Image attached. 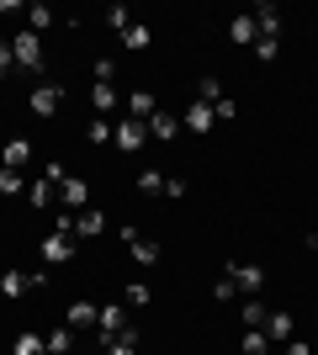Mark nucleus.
I'll return each instance as SVG.
<instances>
[{
  "label": "nucleus",
  "mask_w": 318,
  "mask_h": 355,
  "mask_svg": "<svg viewBox=\"0 0 318 355\" xmlns=\"http://www.w3.org/2000/svg\"><path fill=\"white\" fill-rule=\"evenodd\" d=\"M69 254H75V212H59L53 228H48V239H43V260L48 266H64Z\"/></svg>",
  "instance_id": "nucleus-1"
},
{
  "label": "nucleus",
  "mask_w": 318,
  "mask_h": 355,
  "mask_svg": "<svg viewBox=\"0 0 318 355\" xmlns=\"http://www.w3.org/2000/svg\"><path fill=\"white\" fill-rule=\"evenodd\" d=\"M11 53H16V69H21V74H32V80H37V74H43V37H37V32H32V27H21V32H16V37H11Z\"/></svg>",
  "instance_id": "nucleus-2"
},
{
  "label": "nucleus",
  "mask_w": 318,
  "mask_h": 355,
  "mask_svg": "<svg viewBox=\"0 0 318 355\" xmlns=\"http://www.w3.org/2000/svg\"><path fill=\"white\" fill-rule=\"evenodd\" d=\"M127 329V302H106L101 318H96V350H112Z\"/></svg>",
  "instance_id": "nucleus-3"
},
{
  "label": "nucleus",
  "mask_w": 318,
  "mask_h": 355,
  "mask_svg": "<svg viewBox=\"0 0 318 355\" xmlns=\"http://www.w3.org/2000/svg\"><path fill=\"white\" fill-rule=\"evenodd\" d=\"M223 276H228L233 286H239L244 297H260V286H265V270H260V266H249V260H228V266H223Z\"/></svg>",
  "instance_id": "nucleus-4"
},
{
  "label": "nucleus",
  "mask_w": 318,
  "mask_h": 355,
  "mask_svg": "<svg viewBox=\"0 0 318 355\" xmlns=\"http://www.w3.org/2000/svg\"><path fill=\"white\" fill-rule=\"evenodd\" d=\"M112 138H117L122 154H138V148L149 144V128H143V122H133V117H117V122H112Z\"/></svg>",
  "instance_id": "nucleus-5"
},
{
  "label": "nucleus",
  "mask_w": 318,
  "mask_h": 355,
  "mask_svg": "<svg viewBox=\"0 0 318 355\" xmlns=\"http://www.w3.org/2000/svg\"><path fill=\"white\" fill-rule=\"evenodd\" d=\"M117 239L127 244V254H133L138 266H159V244H154V239H143L138 228H117Z\"/></svg>",
  "instance_id": "nucleus-6"
},
{
  "label": "nucleus",
  "mask_w": 318,
  "mask_h": 355,
  "mask_svg": "<svg viewBox=\"0 0 318 355\" xmlns=\"http://www.w3.org/2000/svg\"><path fill=\"white\" fill-rule=\"evenodd\" d=\"M27 101H32V112H37V117H53V112H59V101H64V90L53 85V80H37Z\"/></svg>",
  "instance_id": "nucleus-7"
},
{
  "label": "nucleus",
  "mask_w": 318,
  "mask_h": 355,
  "mask_svg": "<svg viewBox=\"0 0 318 355\" xmlns=\"http://www.w3.org/2000/svg\"><path fill=\"white\" fill-rule=\"evenodd\" d=\"M143 128H149L154 144H175V138H181V117H175V112H165V106H159V112H154Z\"/></svg>",
  "instance_id": "nucleus-8"
},
{
  "label": "nucleus",
  "mask_w": 318,
  "mask_h": 355,
  "mask_svg": "<svg viewBox=\"0 0 318 355\" xmlns=\"http://www.w3.org/2000/svg\"><path fill=\"white\" fill-rule=\"evenodd\" d=\"M59 202H64V212H85V207H91V186H85L80 175H69L59 186Z\"/></svg>",
  "instance_id": "nucleus-9"
},
{
  "label": "nucleus",
  "mask_w": 318,
  "mask_h": 355,
  "mask_svg": "<svg viewBox=\"0 0 318 355\" xmlns=\"http://www.w3.org/2000/svg\"><path fill=\"white\" fill-rule=\"evenodd\" d=\"M181 128H191V133L207 138L212 128H218V112H212L207 101H191V106H186V117H181Z\"/></svg>",
  "instance_id": "nucleus-10"
},
{
  "label": "nucleus",
  "mask_w": 318,
  "mask_h": 355,
  "mask_svg": "<svg viewBox=\"0 0 318 355\" xmlns=\"http://www.w3.org/2000/svg\"><path fill=\"white\" fill-rule=\"evenodd\" d=\"M96 318H101V308L85 302V297H75V302L64 308V324H69V329H96Z\"/></svg>",
  "instance_id": "nucleus-11"
},
{
  "label": "nucleus",
  "mask_w": 318,
  "mask_h": 355,
  "mask_svg": "<svg viewBox=\"0 0 318 355\" xmlns=\"http://www.w3.org/2000/svg\"><path fill=\"white\" fill-rule=\"evenodd\" d=\"M101 234H106V212L101 207L75 212V239H101Z\"/></svg>",
  "instance_id": "nucleus-12"
},
{
  "label": "nucleus",
  "mask_w": 318,
  "mask_h": 355,
  "mask_svg": "<svg viewBox=\"0 0 318 355\" xmlns=\"http://www.w3.org/2000/svg\"><path fill=\"white\" fill-rule=\"evenodd\" d=\"M249 16H255L260 37H281V11H276L271 0H260V6H255V11H249Z\"/></svg>",
  "instance_id": "nucleus-13"
},
{
  "label": "nucleus",
  "mask_w": 318,
  "mask_h": 355,
  "mask_svg": "<svg viewBox=\"0 0 318 355\" xmlns=\"http://www.w3.org/2000/svg\"><path fill=\"white\" fill-rule=\"evenodd\" d=\"M154 112H159V101H154V90H133V96H127V117H133V122H149Z\"/></svg>",
  "instance_id": "nucleus-14"
},
{
  "label": "nucleus",
  "mask_w": 318,
  "mask_h": 355,
  "mask_svg": "<svg viewBox=\"0 0 318 355\" xmlns=\"http://www.w3.org/2000/svg\"><path fill=\"white\" fill-rule=\"evenodd\" d=\"M228 37H233L239 48H255V37H260L255 16H233V21H228Z\"/></svg>",
  "instance_id": "nucleus-15"
},
{
  "label": "nucleus",
  "mask_w": 318,
  "mask_h": 355,
  "mask_svg": "<svg viewBox=\"0 0 318 355\" xmlns=\"http://www.w3.org/2000/svg\"><path fill=\"white\" fill-rule=\"evenodd\" d=\"M0 159H6V170H27V159H32V144H27V138H11V144L0 148Z\"/></svg>",
  "instance_id": "nucleus-16"
},
{
  "label": "nucleus",
  "mask_w": 318,
  "mask_h": 355,
  "mask_svg": "<svg viewBox=\"0 0 318 355\" xmlns=\"http://www.w3.org/2000/svg\"><path fill=\"white\" fill-rule=\"evenodd\" d=\"M91 112L112 122V112H117V90H112V85H91Z\"/></svg>",
  "instance_id": "nucleus-17"
},
{
  "label": "nucleus",
  "mask_w": 318,
  "mask_h": 355,
  "mask_svg": "<svg viewBox=\"0 0 318 355\" xmlns=\"http://www.w3.org/2000/svg\"><path fill=\"white\" fill-rule=\"evenodd\" d=\"M11 355H48V345H43L37 329H21V334L11 340Z\"/></svg>",
  "instance_id": "nucleus-18"
},
{
  "label": "nucleus",
  "mask_w": 318,
  "mask_h": 355,
  "mask_svg": "<svg viewBox=\"0 0 318 355\" xmlns=\"http://www.w3.org/2000/svg\"><path fill=\"white\" fill-rule=\"evenodd\" d=\"M53 196H59V191H53V180H32V186H27L32 212H48V207H53Z\"/></svg>",
  "instance_id": "nucleus-19"
},
{
  "label": "nucleus",
  "mask_w": 318,
  "mask_h": 355,
  "mask_svg": "<svg viewBox=\"0 0 318 355\" xmlns=\"http://www.w3.org/2000/svg\"><path fill=\"white\" fill-rule=\"evenodd\" d=\"M27 292H32L27 270H6V276H0V297H27Z\"/></svg>",
  "instance_id": "nucleus-20"
},
{
  "label": "nucleus",
  "mask_w": 318,
  "mask_h": 355,
  "mask_svg": "<svg viewBox=\"0 0 318 355\" xmlns=\"http://www.w3.org/2000/svg\"><path fill=\"white\" fill-rule=\"evenodd\" d=\"M53 21H59V16H53V6H43V0H37V6H27V27L37 32V37H43Z\"/></svg>",
  "instance_id": "nucleus-21"
},
{
  "label": "nucleus",
  "mask_w": 318,
  "mask_h": 355,
  "mask_svg": "<svg viewBox=\"0 0 318 355\" xmlns=\"http://www.w3.org/2000/svg\"><path fill=\"white\" fill-rule=\"evenodd\" d=\"M149 43H154V32L143 27V21H133V27L122 32V48H127V53H143V48H149Z\"/></svg>",
  "instance_id": "nucleus-22"
},
{
  "label": "nucleus",
  "mask_w": 318,
  "mask_h": 355,
  "mask_svg": "<svg viewBox=\"0 0 318 355\" xmlns=\"http://www.w3.org/2000/svg\"><path fill=\"white\" fill-rule=\"evenodd\" d=\"M43 345H48V355H69V350H75V329H69V324L53 329V334H43Z\"/></svg>",
  "instance_id": "nucleus-23"
},
{
  "label": "nucleus",
  "mask_w": 318,
  "mask_h": 355,
  "mask_svg": "<svg viewBox=\"0 0 318 355\" xmlns=\"http://www.w3.org/2000/svg\"><path fill=\"white\" fill-rule=\"evenodd\" d=\"M265 318H271V308L260 297H244V329H265Z\"/></svg>",
  "instance_id": "nucleus-24"
},
{
  "label": "nucleus",
  "mask_w": 318,
  "mask_h": 355,
  "mask_svg": "<svg viewBox=\"0 0 318 355\" xmlns=\"http://www.w3.org/2000/svg\"><path fill=\"white\" fill-rule=\"evenodd\" d=\"M292 313H271V318H265V340H292Z\"/></svg>",
  "instance_id": "nucleus-25"
},
{
  "label": "nucleus",
  "mask_w": 318,
  "mask_h": 355,
  "mask_svg": "<svg viewBox=\"0 0 318 355\" xmlns=\"http://www.w3.org/2000/svg\"><path fill=\"white\" fill-rule=\"evenodd\" d=\"M197 101H207V106H218V101H223V80H218V74H202Z\"/></svg>",
  "instance_id": "nucleus-26"
},
{
  "label": "nucleus",
  "mask_w": 318,
  "mask_h": 355,
  "mask_svg": "<svg viewBox=\"0 0 318 355\" xmlns=\"http://www.w3.org/2000/svg\"><path fill=\"white\" fill-rule=\"evenodd\" d=\"M165 180L170 175H159V170H143V175H138V191L143 196H165Z\"/></svg>",
  "instance_id": "nucleus-27"
},
{
  "label": "nucleus",
  "mask_w": 318,
  "mask_h": 355,
  "mask_svg": "<svg viewBox=\"0 0 318 355\" xmlns=\"http://www.w3.org/2000/svg\"><path fill=\"white\" fill-rule=\"evenodd\" d=\"M122 302H127V308H149V286H143V282H127V286H122Z\"/></svg>",
  "instance_id": "nucleus-28"
},
{
  "label": "nucleus",
  "mask_w": 318,
  "mask_h": 355,
  "mask_svg": "<svg viewBox=\"0 0 318 355\" xmlns=\"http://www.w3.org/2000/svg\"><path fill=\"white\" fill-rule=\"evenodd\" d=\"M21 191H27L21 170H0V196H21Z\"/></svg>",
  "instance_id": "nucleus-29"
},
{
  "label": "nucleus",
  "mask_w": 318,
  "mask_h": 355,
  "mask_svg": "<svg viewBox=\"0 0 318 355\" xmlns=\"http://www.w3.org/2000/svg\"><path fill=\"white\" fill-rule=\"evenodd\" d=\"M106 27H112V32L122 37V32L133 27V11H127V6H112V11H106Z\"/></svg>",
  "instance_id": "nucleus-30"
},
{
  "label": "nucleus",
  "mask_w": 318,
  "mask_h": 355,
  "mask_svg": "<svg viewBox=\"0 0 318 355\" xmlns=\"http://www.w3.org/2000/svg\"><path fill=\"white\" fill-rule=\"evenodd\" d=\"M271 340H265V329H244V355H265Z\"/></svg>",
  "instance_id": "nucleus-31"
},
{
  "label": "nucleus",
  "mask_w": 318,
  "mask_h": 355,
  "mask_svg": "<svg viewBox=\"0 0 318 355\" xmlns=\"http://www.w3.org/2000/svg\"><path fill=\"white\" fill-rule=\"evenodd\" d=\"M85 138H91V144H112V122H106V117H91V122H85Z\"/></svg>",
  "instance_id": "nucleus-32"
},
{
  "label": "nucleus",
  "mask_w": 318,
  "mask_h": 355,
  "mask_svg": "<svg viewBox=\"0 0 318 355\" xmlns=\"http://www.w3.org/2000/svg\"><path fill=\"white\" fill-rule=\"evenodd\" d=\"M212 302H239V286L228 282V276H218L212 282Z\"/></svg>",
  "instance_id": "nucleus-33"
},
{
  "label": "nucleus",
  "mask_w": 318,
  "mask_h": 355,
  "mask_svg": "<svg viewBox=\"0 0 318 355\" xmlns=\"http://www.w3.org/2000/svg\"><path fill=\"white\" fill-rule=\"evenodd\" d=\"M276 53H281V37H255V59L260 64H271Z\"/></svg>",
  "instance_id": "nucleus-34"
},
{
  "label": "nucleus",
  "mask_w": 318,
  "mask_h": 355,
  "mask_svg": "<svg viewBox=\"0 0 318 355\" xmlns=\"http://www.w3.org/2000/svg\"><path fill=\"white\" fill-rule=\"evenodd\" d=\"M43 180H53V186H64V180H69V170H64V159H48V164H43Z\"/></svg>",
  "instance_id": "nucleus-35"
},
{
  "label": "nucleus",
  "mask_w": 318,
  "mask_h": 355,
  "mask_svg": "<svg viewBox=\"0 0 318 355\" xmlns=\"http://www.w3.org/2000/svg\"><path fill=\"white\" fill-rule=\"evenodd\" d=\"M16 74V53H11V43H0V80H11Z\"/></svg>",
  "instance_id": "nucleus-36"
},
{
  "label": "nucleus",
  "mask_w": 318,
  "mask_h": 355,
  "mask_svg": "<svg viewBox=\"0 0 318 355\" xmlns=\"http://www.w3.org/2000/svg\"><path fill=\"white\" fill-rule=\"evenodd\" d=\"M212 112H218V122H233V117H239V106L228 101V96H223V101H218V106H212Z\"/></svg>",
  "instance_id": "nucleus-37"
},
{
  "label": "nucleus",
  "mask_w": 318,
  "mask_h": 355,
  "mask_svg": "<svg viewBox=\"0 0 318 355\" xmlns=\"http://www.w3.org/2000/svg\"><path fill=\"white\" fill-rule=\"evenodd\" d=\"M186 191H191V186H186V180H175V175H170V180H165V196H170V202H181V196H186Z\"/></svg>",
  "instance_id": "nucleus-38"
},
{
  "label": "nucleus",
  "mask_w": 318,
  "mask_h": 355,
  "mask_svg": "<svg viewBox=\"0 0 318 355\" xmlns=\"http://www.w3.org/2000/svg\"><path fill=\"white\" fill-rule=\"evenodd\" d=\"M287 355H313V345L308 340H287Z\"/></svg>",
  "instance_id": "nucleus-39"
},
{
  "label": "nucleus",
  "mask_w": 318,
  "mask_h": 355,
  "mask_svg": "<svg viewBox=\"0 0 318 355\" xmlns=\"http://www.w3.org/2000/svg\"><path fill=\"white\" fill-rule=\"evenodd\" d=\"M101 355H138V345H127V340H117L112 350H101Z\"/></svg>",
  "instance_id": "nucleus-40"
},
{
  "label": "nucleus",
  "mask_w": 318,
  "mask_h": 355,
  "mask_svg": "<svg viewBox=\"0 0 318 355\" xmlns=\"http://www.w3.org/2000/svg\"><path fill=\"white\" fill-rule=\"evenodd\" d=\"M308 250H313V254H318V228H313V234H308Z\"/></svg>",
  "instance_id": "nucleus-41"
},
{
  "label": "nucleus",
  "mask_w": 318,
  "mask_h": 355,
  "mask_svg": "<svg viewBox=\"0 0 318 355\" xmlns=\"http://www.w3.org/2000/svg\"><path fill=\"white\" fill-rule=\"evenodd\" d=\"M0 170H6V159H0Z\"/></svg>",
  "instance_id": "nucleus-42"
}]
</instances>
